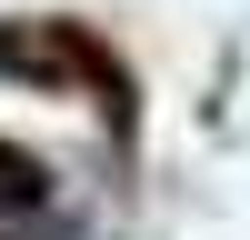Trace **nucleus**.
I'll return each instance as SVG.
<instances>
[{
  "label": "nucleus",
  "mask_w": 250,
  "mask_h": 240,
  "mask_svg": "<svg viewBox=\"0 0 250 240\" xmlns=\"http://www.w3.org/2000/svg\"><path fill=\"white\" fill-rule=\"evenodd\" d=\"M30 210H40V170L20 150H0V220H30Z\"/></svg>",
  "instance_id": "nucleus-1"
}]
</instances>
